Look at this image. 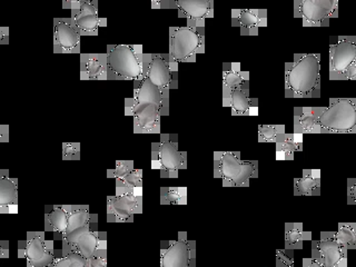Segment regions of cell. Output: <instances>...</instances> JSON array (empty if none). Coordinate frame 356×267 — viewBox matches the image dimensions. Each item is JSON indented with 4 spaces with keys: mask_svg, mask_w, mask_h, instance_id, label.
<instances>
[{
    "mask_svg": "<svg viewBox=\"0 0 356 267\" xmlns=\"http://www.w3.org/2000/svg\"><path fill=\"white\" fill-rule=\"evenodd\" d=\"M321 95V56L296 54L285 64V97L316 98Z\"/></svg>",
    "mask_w": 356,
    "mask_h": 267,
    "instance_id": "6da1fadb",
    "label": "cell"
},
{
    "mask_svg": "<svg viewBox=\"0 0 356 267\" xmlns=\"http://www.w3.org/2000/svg\"><path fill=\"white\" fill-rule=\"evenodd\" d=\"M108 81H140L144 75V51L140 44L107 46Z\"/></svg>",
    "mask_w": 356,
    "mask_h": 267,
    "instance_id": "7a4b0ae2",
    "label": "cell"
},
{
    "mask_svg": "<svg viewBox=\"0 0 356 267\" xmlns=\"http://www.w3.org/2000/svg\"><path fill=\"white\" fill-rule=\"evenodd\" d=\"M214 177L224 187H250L252 179L259 177V161H243L238 152H216Z\"/></svg>",
    "mask_w": 356,
    "mask_h": 267,
    "instance_id": "3957f363",
    "label": "cell"
},
{
    "mask_svg": "<svg viewBox=\"0 0 356 267\" xmlns=\"http://www.w3.org/2000/svg\"><path fill=\"white\" fill-rule=\"evenodd\" d=\"M205 25L187 24L185 27H170V58L178 63H195L205 51Z\"/></svg>",
    "mask_w": 356,
    "mask_h": 267,
    "instance_id": "277c9868",
    "label": "cell"
},
{
    "mask_svg": "<svg viewBox=\"0 0 356 267\" xmlns=\"http://www.w3.org/2000/svg\"><path fill=\"white\" fill-rule=\"evenodd\" d=\"M152 167L161 177L177 178L187 168V153L179 149L175 134H161L159 142L152 145Z\"/></svg>",
    "mask_w": 356,
    "mask_h": 267,
    "instance_id": "5b68a950",
    "label": "cell"
},
{
    "mask_svg": "<svg viewBox=\"0 0 356 267\" xmlns=\"http://www.w3.org/2000/svg\"><path fill=\"white\" fill-rule=\"evenodd\" d=\"M322 134H355V98H333L327 107H322L318 118Z\"/></svg>",
    "mask_w": 356,
    "mask_h": 267,
    "instance_id": "8992f818",
    "label": "cell"
},
{
    "mask_svg": "<svg viewBox=\"0 0 356 267\" xmlns=\"http://www.w3.org/2000/svg\"><path fill=\"white\" fill-rule=\"evenodd\" d=\"M163 94L166 108L170 109V89L178 87V64L168 54H144V75Z\"/></svg>",
    "mask_w": 356,
    "mask_h": 267,
    "instance_id": "52a82bcc",
    "label": "cell"
},
{
    "mask_svg": "<svg viewBox=\"0 0 356 267\" xmlns=\"http://www.w3.org/2000/svg\"><path fill=\"white\" fill-rule=\"evenodd\" d=\"M339 16V0H295L294 17L304 27H326Z\"/></svg>",
    "mask_w": 356,
    "mask_h": 267,
    "instance_id": "ba28073f",
    "label": "cell"
},
{
    "mask_svg": "<svg viewBox=\"0 0 356 267\" xmlns=\"http://www.w3.org/2000/svg\"><path fill=\"white\" fill-rule=\"evenodd\" d=\"M196 242L189 238L186 232L178 233L177 238L161 244V267H196Z\"/></svg>",
    "mask_w": 356,
    "mask_h": 267,
    "instance_id": "9c48e42d",
    "label": "cell"
},
{
    "mask_svg": "<svg viewBox=\"0 0 356 267\" xmlns=\"http://www.w3.org/2000/svg\"><path fill=\"white\" fill-rule=\"evenodd\" d=\"M18 256L27 261L28 266L48 267L55 259L53 241L44 238V232H28L25 241L18 243Z\"/></svg>",
    "mask_w": 356,
    "mask_h": 267,
    "instance_id": "30bf717a",
    "label": "cell"
},
{
    "mask_svg": "<svg viewBox=\"0 0 356 267\" xmlns=\"http://www.w3.org/2000/svg\"><path fill=\"white\" fill-rule=\"evenodd\" d=\"M348 250L334 238V232H323L318 241L312 244V259L324 267L348 266Z\"/></svg>",
    "mask_w": 356,
    "mask_h": 267,
    "instance_id": "8fae6325",
    "label": "cell"
},
{
    "mask_svg": "<svg viewBox=\"0 0 356 267\" xmlns=\"http://www.w3.org/2000/svg\"><path fill=\"white\" fill-rule=\"evenodd\" d=\"M143 213V193H128L107 197V222H131Z\"/></svg>",
    "mask_w": 356,
    "mask_h": 267,
    "instance_id": "7c38bea8",
    "label": "cell"
},
{
    "mask_svg": "<svg viewBox=\"0 0 356 267\" xmlns=\"http://www.w3.org/2000/svg\"><path fill=\"white\" fill-rule=\"evenodd\" d=\"M125 114L133 116L134 133L161 134V113L153 104H135L126 98Z\"/></svg>",
    "mask_w": 356,
    "mask_h": 267,
    "instance_id": "4fadbf2b",
    "label": "cell"
},
{
    "mask_svg": "<svg viewBox=\"0 0 356 267\" xmlns=\"http://www.w3.org/2000/svg\"><path fill=\"white\" fill-rule=\"evenodd\" d=\"M61 242L75 250L83 259H88L92 257L99 242L97 214H92L86 225L61 237Z\"/></svg>",
    "mask_w": 356,
    "mask_h": 267,
    "instance_id": "5bb4252c",
    "label": "cell"
},
{
    "mask_svg": "<svg viewBox=\"0 0 356 267\" xmlns=\"http://www.w3.org/2000/svg\"><path fill=\"white\" fill-rule=\"evenodd\" d=\"M356 61L355 36H343L330 47V79L342 81L345 70Z\"/></svg>",
    "mask_w": 356,
    "mask_h": 267,
    "instance_id": "9a60e30c",
    "label": "cell"
},
{
    "mask_svg": "<svg viewBox=\"0 0 356 267\" xmlns=\"http://www.w3.org/2000/svg\"><path fill=\"white\" fill-rule=\"evenodd\" d=\"M55 54H81V33L72 18H55L53 26Z\"/></svg>",
    "mask_w": 356,
    "mask_h": 267,
    "instance_id": "2e32d148",
    "label": "cell"
},
{
    "mask_svg": "<svg viewBox=\"0 0 356 267\" xmlns=\"http://www.w3.org/2000/svg\"><path fill=\"white\" fill-rule=\"evenodd\" d=\"M164 9H176L187 24L205 25L206 19L214 17V0H166Z\"/></svg>",
    "mask_w": 356,
    "mask_h": 267,
    "instance_id": "e0dca14e",
    "label": "cell"
},
{
    "mask_svg": "<svg viewBox=\"0 0 356 267\" xmlns=\"http://www.w3.org/2000/svg\"><path fill=\"white\" fill-rule=\"evenodd\" d=\"M72 22L81 36H98L100 27L107 25L106 18L98 16V6L92 3H81L70 6Z\"/></svg>",
    "mask_w": 356,
    "mask_h": 267,
    "instance_id": "ac0fdd59",
    "label": "cell"
},
{
    "mask_svg": "<svg viewBox=\"0 0 356 267\" xmlns=\"http://www.w3.org/2000/svg\"><path fill=\"white\" fill-rule=\"evenodd\" d=\"M232 25L238 27L242 36H257L259 28L267 26L266 9H233Z\"/></svg>",
    "mask_w": 356,
    "mask_h": 267,
    "instance_id": "d6986e66",
    "label": "cell"
},
{
    "mask_svg": "<svg viewBox=\"0 0 356 267\" xmlns=\"http://www.w3.org/2000/svg\"><path fill=\"white\" fill-rule=\"evenodd\" d=\"M222 106L229 107L233 116H253L257 113L259 102L250 98V85H244L233 89Z\"/></svg>",
    "mask_w": 356,
    "mask_h": 267,
    "instance_id": "ffe728a7",
    "label": "cell"
},
{
    "mask_svg": "<svg viewBox=\"0 0 356 267\" xmlns=\"http://www.w3.org/2000/svg\"><path fill=\"white\" fill-rule=\"evenodd\" d=\"M79 77L81 81H108L105 54H81Z\"/></svg>",
    "mask_w": 356,
    "mask_h": 267,
    "instance_id": "44dd1931",
    "label": "cell"
},
{
    "mask_svg": "<svg viewBox=\"0 0 356 267\" xmlns=\"http://www.w3.org/2000/svg\"><path fill=\"white\" fill-rule=\"evenodd\" d=\"M131 100L135 104H153L159 106L161 116L170 114V109L166 108L165 106L161 90L146 76L135 83V89Z\"/></svg>",
    "mask_w": 356,
    "mask_h": 267,
    "instance_id": "7402d4cb",
    "label": "cell"
},
{
    "mask_svg": "<svg viewBox=\"0 0 356 267\" xmlns=\"http://www.w3.org/2000/svg\"><path fill=\"white\" fill-rule=\"evenodd\" d=\"M18 181L9 176L8 170H0V214H17Z\"/></svg>",
    "mask_w": 356,
    "mask_h": 267,
    "instance_id": "603a6c76",
    "label": "cell"
},
{
    "mask_svg": "<svg viewBox=\"0 0 356 267\" xmlns=\"http://www.w3.org/2000/svg\"><path fill=\"white\" fill-rule=\"evenodd\" d=\"M322 107H295L294 134H322L318 127V114Z\"/></svg>",
    "mask_w": 356,
    "mask_h": 267,
    "instance_id": "cb8c5ba5",
    "label": "cell"
},
{
    "mask_svg": "<svg viewBox=\"0 0 356 267\" xmlns=\"http://www.w3.org/2000/svg\"><path fill=\"white\" fill-rule=\"evenodd\" d=\"M250 85V72H243L239 63H225L222 66V103L233 89Z\"/></svg>",
    "mask_w": 356,
    "mask_h": 267,
    "instance_id": "d4e9b609",
    "label": "cell"
},
{
    "mask_svg": "<svg viewBox=\"0 0 356 267\" xmlns=\"http://www.w3.org/2000/svg\"><path fill=\"white\" fill-rule=\"evenodd\" d=\"M68 214L63 205H47L44 209V232H53L55 238L60 239L65 234Z\"/></svg>",
    "mask_w": 356,
    "mask_h": 267,
    "instance_id": "484cf974",
    "label": "cell"
},
{
    "mask_svg": "<svg viewBox=\"0 0 356 267\" xmlns=\"http://www.w3.org/2000/svg\"><path fill=\"white\" fill-rule=\"evenodd\" d=\"M321 172L318 170H305L294 181L295 196H317L321 194Z\"/></svg>",
    "mask_w": 356,
    "mask_h": 267,
    "instance_id": "4316f807",
    "label": "cell"
},
{
    "mask_svg": "<svg viewBox=\"0 0 356 267\" xmlns=\"http://www.w3.org/2000/svg\"><path fill=\"white\" fill-rule=\"evenodd\" d=\"M276 144V156L282 161H293L296 152L303 148V136L298 134H284Z\"/></svg>",
    "mask_w": 356,
    "mask_h": 267,
    "instance_id": "83f0119b",
    "label": "cell"
},
{
    "mask_svg": "<svg viewBox=\"0 0 356 267\" xmlns=\"http://www.w3.org/2000/svg\"><path fill=\"white\" fill-rule=\"evenodd\" d=\"M311 232L305 231L302 222L285 224V250H302L306 241H311Z\"/></svg>",
    "mask_w": 356,
    "mask_h": 267,
    "instance_id": "f1b7e54d",
    "label": "cell"
},
{
    "mask_svg": "<svg viewBox=\"0 0 356 267\" xmlns=\"http://www.w3.org/2000/svg\"><path fill=\"white\" fill-rule=\"evenodd\" d=\"M65 211L68 214V222L64 235L72 233V231L78 229L86 225L87 222L92 218V213L89 211L88 205H63ZM61 239V238H60Z\"/></svg>",
    "mask_w": 356,
    "mask_h": 267,
    "instance_id": "f546056e",
    "label": "cell"
},
{
    "mask_svg": "<svg viewBox=\"0 0 356 267\" xmlns=\"http://www.w3.org/2000/svg\"><path fill=\"white\" fill-rule=\"evenodd\" d=\"M86 259L72 250L66 244H63L59 253H56L55 259L50 264L51 267H87Z\"/></svg>",
    "mask_w": 356,
    "mask_h": 267,
    "instance_id": "4dcf8cb0",
    "label": "cell"
},
{
    "mask_svg": "<svg viewBox=\"0 0 356 267\" xmlns=\"http://www.w3.org/2000/svg\"><path fill=\"white\" fill-rule=\"evenodd\" d=\"M128 193H143V170L134 168L122 178L116 179V194Z\"/></svg>",
    "mask_w": 356,
    "mask_h": 267,
    "instance_id": "1f68e13d",
    "label": "cell"
},
{
    "mask_svg": "<svg viewBox=\"0 0 356 267\" xmlns=\"http://www.w3.org/2000/svg\"><path fill=\"white\" fill-rule=\"evenodd\" d=\"M334 238L344 250H354L356 246L355 222H341L337 232H334Z\"/></svg>",
    "mask_w": 356,
    "mask_h": 267,
    "instance_id": "d6a6232c",
    "label": "cell"
},
{
    "mask_svg": "<svg viewBox=\"0 0 356 267\" xmlns=\"http://www.w3.org/2000/svg\"><path fill=\"white\" fill-rule=\"evenodd\" d=\"M161 205H186V187H161Z\"/></svg>",
    "mask_w": 356,
    "mask_h": 267,
    "instance_id": "836d02e7",
    "label": "cell"
},
{
    "mask_svg": "<svg viewBox=\"0 0 356 267\" xmlns=\"http://www.w3.org/2000/svg\"><path fill=\"white\" fill-rule=\"evenodd\" d=\"M86 261L87 267H107V234L105 232H99L97 248Z\"/></svg>",
    "mask_w": 356,
    "mask_h": 267,
    "instance_id": "e575fe53",
    "label": "cell"
},
{
    "mask_svg": "<svg viewBox=\"0 0 356 267\" xmlns=\"http://www.w3.org/2000/svg\"><path fill=\"white\" fill-rule=\"evenodd\" d=\"M285 134L284 125H261L259 127L257 136L261 143H276Z\"/></svg>",
    "mask_w": 356,
    "mask_h": 267,
    "instance_id": "d590c367",
    "label": "cell"
},
{
    "mask_svg": "<svg viewBox=\"0 0 356 267\" xmlns=\"http://www.w3.org/2000/svg\"><path fill=\"white\" fill-rule=\"evenodd\" d=\"M134 168L135 167H134L133 161H117L114 168L107 170V177L115 178V179L122 178L127 175L128 172H131Z\"/></svg>",
    "mask_w": 356,
    "mask_h": 267,
    "instance_id": "8d00e7d4",
    "label": "cell"
},
{
    "mask_svg": "<svg viewBox=\"0 0 356 267\" xmlns=\"http://www.w3.org/2000/svg\"><path fill=\"white\" fill-rule=\"evenodd\" d=\"M61 156L64 161H79L81 143H64L61 146Z\"/></svg>",
    "mask_w": 356,
    "mask_h": 267,
    "instance_id": "74e56055",
    "label": "cell"
},
{
    "mask_svg": "<svg viewBox=\"0 0 356 267\" xmlns=\"http://www.w3.org/2000/svg\"><path fill=\"white\" fill-rule=\"evenodd\" d=\"M348 203L355 205L356 203V179L350 178L348 181Z\"/></svg>",
    "mask_w": 356,
    "mask_h": 267,
    "instance_id": "f35d334b",
    "label": "cell"
},
{
    "mask_svg": "<svg viewBox=\"0 0 356 267\" xmlns=\"http://www.w3.org/2000/svg\"><path fill=\"white\" fill-rule=\"evenodd\" d=\"M274 267H293V261L283 252H278L276 256V266Z\"/></svg>",
    "mask_w": 356,
    "mask_h": 267,
    "instance_id": "ab89813d",
    "label": "cell"
},
{
    "mask_svg": "<svg viewBox=\"0 0 356 267\" xmlns=\"http://www.w3.org/2000/svg\"><path fill=\"white\" fill-rule=\"evenodd\" d=\"M81 3H92L98 6V0H63V8L70 9L72 5H81Z\"/></svg>",
    "mask_w": 356,
    "mask_h": 267,
    "instance_id": "60d3db41",
    "label": "cell"
},
{
    "mask_svg": "<svg viewBox=\"0 0 356 267\" xmlns=\"http://www.w3.org/2000/svg\"><path fill=\"white\" fill-rule=\"evenodd\" d=\"M356 77V61L345 70L342 76V81H355Z\"/></svg>",
    "mask_w": 356,
    "mask_h": 267,
    "instance_id": "b9f144b4",
    "label": "cell"
},
{
    "mask_svg": "<svg viewBox=\"0 0 356 267\" xmlns=\"http://www.w3.org/2000/svg\"><path fill=\"white\" fill-rule=\"evenodd\" d=\"M9 257V242L3 241L0 236V261L3 259H8Z\"/></svg>",
    "mask_w": 356,
    "mask_h": 267,
    "instance_id": "7bdbcfd3",
    "label": "cell"
},
{
    "mask_svg": "<svg viewBox=\"0 0 356 267\" xmlns=\"http://www.w3.org/2000/svg\"><path fill=\"white\" fill-rule=\"evenodd\" d=\"M9 44V28L0 24V46Z\"/></svg>",
    "mask_w": 356,
    "mask_h": 267,
    "instance_id": "ee69618b",
    "label": "cell"
},
{
    "mask_svg": "<svg viewBox=\"0 0 356 267\" xmlns=\"http://www.w3.org/2000/svg\"><path fill=\"white\" fill-rule=\"evenodd\" d=\"M9 142V126L0 125V145Z\"/></svg>",
    "mask_w": 356,
    "mask_h": 267,
    "instance_id": "f6af8a7d",
    "label": "cell"
},
{
    "mask_svg": "<svg viewBox=\"0 0 356 267\" xmlns=\"http://www.w3.org/2000/svg\"><path fill=\"white\" fill-rule=\"evenodd\" d=\"M303 267H324L322 264H320L318 261L312 259H303Z\"/></svg>",
    "mask_w": 356,
    "mask_h": 267,
    "instance_id": "bcb514c9",
    "label": "cell"
},
{
    "mask_svg": "<svg viewBox=\"0 0 356 267\" xmlns=\"http://www.w3.org/2000/svg\"><path fill=\"white\" fill-rule=\"evenodd\" d=\"M152 9H164L165 3L166 0H149Z\"/></svg>",
    "mask_w": 356,
    "mask_h": 267,
    "instance_id": "7dc6e473",
    "label": "cell"
},
{
    "mask_svg": "<svg viewBox=\"0 0 356 267\" xmlns=\"http://www.w3.org/2000/svg\"><path fill=\"white\" fill-rule=\"evenodd\" d=\"M26 267H31V266H28V265H27V266H26ZM48 267H51V266H50V265H49V266H48Z\"/></svg>",
    "mask_w": 356,
    "mask_h": 267,
    "instance_id": "c3c4849f",
    "label": "cell"
},
{
    "mask_svg": "<svg viewBox=\"0 0 356 267\" xmlns=\"http://www.w3.org/2000/svg\"><path fill=\"white\" fill-rule=\"evenodd\" d=\"M0 47H1V46H0Z\"/></svg>",
    "mask_w": 356,
    "mask_h": 267,
    "instance_id": "681fc988",
    "label": "cell"
},
{
    "mask_svg": "<svg viewBox=\"0 0 356 267\" xmlns=\"http://www.w3.org/2000/svg\"><path fill=\"white\" fill-rule=\"evenodd\" d=\"M107 267H108V266H107Z\"/></svg>",
    "mask_w": 356,
    "mask_h": 267,
    "instance_id": "f907efd6",
    "label": "cell"
},
{
    "mask_svg": "<svg viewBox=\"0 0 356 267\" xmlns=\"http://www.w3.org/2000/svg\"></svg>",
    "mask_w": 356,
    "mask_h": 267,
    "instance_id": "816d5d0a",
    "label": "cell"
}]
</instances>
